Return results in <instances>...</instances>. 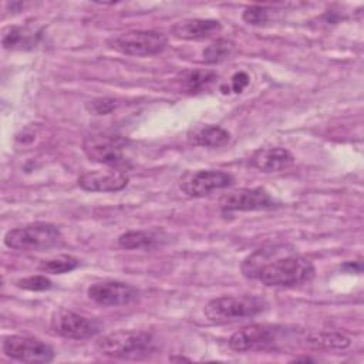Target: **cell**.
<instances>
[{
	"instance_id": "obj_1",
	"label": "cell",
	"mask_w": 364,
	"mask_h": 364,
	"mask_svg": "<svg viewBox=\"0 0 364 364\" xmlns=\"http://www.w3.org/2000/svg\"><path fill=\"white\" fill-rule=\"evenodd\" d=\"M245 277L259 280L269 287H294L310 282L314 264L284 245H272L256 249L240 266Z\"/></svg>"
},
{
	"instance_id": "obj_2",
	"label": "cell",
	"mask_w": 364,
	"mask_h": 364,
	"mask_svg": "<svg viewBox=\"0 0 364 364\" xmlns=\"http://www.w3.org/2000/svg\"><path fill=\"white\" fill-rule=\"evenodd\" d=\"M97 348L108 357L139 360L154 353L155 341L146 331L117 330L102 336L97 341Z\"/></svg>"
},
{
	"instance_id": "obj_3",
	"label": "cell",
	"mask_w": 364,
	"mask_h": 364,
	"mask_svg": "<svg viewBox=\"0 0 364 364\" xmlns=\"http://www.w3.org/2000/svg\"><path fill=\"white\" fill-rule=\"evenodd\" d=\"M266 307L267 303L257 296H222L208 301L203 313L209 321L225 324L255 317Z\"/></svg>"
},
{
	"instance_id": "obj_4",
	"label": "cell",
	"mask_w": 364,
	"mask_h": 364,
	"mask_svg": "<svg viewBox=\"0 0 364 364\" xmlns=\"http://www.w3.org/2000/svg\"><path fill=\"white\" fill-rule=\"evenodd\" d=\"M61 240L60 229L53 223L36 222L9 230L4 245L21 252H41L55 246Z\"/></svg>"
},
{
	"instance_id": "obj_5",
	"label": "cell",
	"mask_w": 364,
	"mask_h": 364,
	"mask_svg": "<svg viewBox=\"0 0 364 364\" xmlns=\"http://www.w3.org/2000/svg\"><path fill=\"white\" fill-rule=\"evenodd\" d=\"M111 47L122 54L135 57H148L162 53L166 48L168 38L156 30H131L121 33L111 40Z\"/></svg>"
},
{
	"instance_id": "obj_6",
	"label": "cell",
	"mask_w": 364,
	"mask_h": 364,
	"mask_svg": "<svg viewBox=\"0 0 364 364\" xmlns=\"http://www.w3.org/2000/svg\"><path fill=\"white\" fill-rule=\"evenodd\" d=\"M127 141L112 134H91L82 141V151L92 162L121 169L125 165L124 148Z\"/></svg>"
},
{
	"instance_id": "obj_7",
	"label": "cell",
	"mask_w": 364,
	"mask_h": 364,
	"mask_svg": "<svg viewBox=\"0 0 364 364\" xmlns=\"http://www.w3.org/2000/svg\"><path fill=\"white\" fill-rule=\"evenodd\" d=\"M235 183L232 173L215 169L188 171L179 178V189L191 198H202Z\"/></svg>"
},
{
	"instance_id": "obj_8",
	"label": "cell",
	"mask_w": 364,
	"mask_h": 364,
	"mask_svg": "<svg viewBox=\"0 0 364 364\" xmlns=\"http://www.w3.org/2000/svg\"><path fill=\"white\" fill-rule=\"evenodd\" d=\"M50 327L57 336L70 340L91 338L101 331V324L97 320L67 309H58L51 314Z\"/></svg>"
},
{
	"instance_id": "obj_9",
	"label": "cell",
	"mask_w": 364,
	"mask_h": 364,
	"mask_svg": "<svg viewBox=\"0 0 364 364\" xmlns=\"http://www.w3.org/2000/svg\"><path fill=\"white\" fill-rule=\"evenodd\" d=\"M3 353L23 363H50L54 350L47 343L27 336H9L3 341Z\"/></svg>"
},
{
	"instance_id": "obj_10",
	"label": "cell",
	"mask_w": 364,
	"mask_h": 364,
	"mask_svg": "<svg viewBox=\"0 0 364 364\" xmlns=\"http://www.w3.org/2000/svg\"><path fill=\"white\" fill-rule=\"evenodd\" d=\"M87 296L98 306L118 307L134 303L139 296V290L124 282L102 280L91 284L87 290Z\"/></svg>"
},
{
	"instance_id": "obj_11",
	"label": "cell",
	"mask_w": 364,
	"mask_h": 364,
	"mask_svg": "<svg viewBox=\"0 0 364 364\" xmlns=\"http://www.w3.org/2000/svg\"><path fill=\"white\" fill-rule=\"evenodd\" d=\"M276 205V200L263 188L235 189L222 195V198L219 199V206L223 212L264 210L272 209Z\"/></svg>"
},
{
	"instance_id": "obj_12",
	"label": "cell",
	"mask_w": 364,
	"mask_h": 364,
	"mask_svg": "<svg viewBox=\"0 0 364 364\" xmlns=\"http://www.w3.org/2000/svg\"><path fill=\"white\" fill-rule=\"evenodd\" d=\"M279 331V327L266 324H250L239 328L230 336L229 347L237 353L266 348L277 340Z\"/></svg>"
},
{
	"instance_id": "obj_13",
	"label": "cell",
	"mask_w": 364,
	"mask_h": 364,
	"mask_svg": "<svg viewBox=\"0 0 364 364\" xmlns=\"http://www.w3.org/2000/svg\"><path fill=\"white\" fill-rule=\"evenodd\" d=\"M129 182L122 169L109 168L108 171H88L78 176V186L88 192H118Z\"/></svg>"
},
{
	"instance_id": "obj_14",
	"label": "cell",
	"mask_w": 364,
	"mask_h": 364,
	"mask_svg": "<svg viewBox=\"0 0 364 364\" xmlns=\"http://www.w3.org/2000/svg\"><path fill=\"white\" fill-rule=\"evenodd\" d=\"M222 31V24L213 18H186L175 23L171 28L173 37L181 40H203Z\"/></svg>"
},
{
	"instance_id": "obj_15",
	"label": "cell",
	"mask_w": 364,
	"mask_h": 364,
	"mask_svg": "<svg viewBox=\"0 0 364 364\" xmlns=\"http://www.w3.org/2000/svg\"><path fill=\"white\" fill-rule=\"evenodd\" d=\"M250 161L252 165L262 172L284 171L294 164L293 155L287 149L279 146L260 148L253 152Z\"/></svg>"
},
{
	"instance_id": "obj_16",
	"label": "cell",
	"mask_w": 364,
	"mask_h": 364,
	"mask_svg": "<svg viewBox=\"0 0 364 364\" xmlns=\"http://www.w3.org/2000/svg\"><path fill=\"white\" fill-rule=\"evenodd\" d=\"M230 134L215 124H203L196 125L188 132V142L193 146H205V148H220L229 144Z\"/></svg>"
},
{
	"instance_id": "obj_17",
	"label": "cell",
	"mask_w": 364,
	"mask_h": 364,
	"mask_svg": "<svg viewBox=\"0 0 364 364\" xmlns=\"http://www.w3.org/2000/svg\"><path fill=\"white\" fill-rule=\"evenodd\" d=\"M218 74L210 70H185L175 77V84L179 91L188 94H196L210 87Z\"/></svg>"
},
{
	"instance_id": "obj_18",
	"label": "cell",
	"mask_w": 364,
	"mask_h": 364,
	"mask_svg": "<svg viewBox=\"0 0 364 364\" xmlns=\"http://www.w3.org/2000/svg\"><path fill=\"white\" fill-rule=\"evenodd\" d=\"M306 346L314 350H343L351 344L350 337L338 331L309 333L304 338Z\"/></svg>"
},
{
	"instance_id": "obj_19",
	"label": "cell",
	"mask_w": 364,
	"mask_h": 364,
	"mask_svg": "<svg viewBox=\"0 0 364 364\" xmlns=\"http://www.w3.org/2000/svg\"><path fill=\"white\" fill-rule=\"evenodd\" d=\"M161 235L154 230H128L118 237V245L127 250L152 249L161 245Z\"/></svg>"
},
{
	"instance_id": "obj_20",
	"label": "cell",
	"mask_w": 364,
	"mask_h": 364,
	"mask_svg": "<svg viewBox=\"0 0 364 364\" xmlns=\"http://www.w3.org/2000/svg\"><path fill=\"white\" fill-rule=\"evenodd\" d=\"M37 43V34L27 27L11 26L3 31L1 44L6 50H30Z\"/></svg>"
},
{
	"instance_id": "obj_21",
	"label": "cell",
	"mask_w": 364,
	"mask_h": 364,
	"mask_svg": "<svg viewBox=\"0 0 364 364\" xmlns=\"http://www.w3.org/2000/svg\"><path fill=\"white\" fill-rule=\"evenodd\" d=\"M235 51V44L228 38H218L206 46L202 51L206 64H218L229 58Z\"/></svg>"
},
{
	"instance_id": "obj_22",
	"label": "cell",
	"mask_w": 364,
	"mask_h": 364,
	"mask_svg": "<svg viewBox=\"0 0 364 364\" xmlns=\"http://www.w3.org/2000/svg\"><path fill=\"white\" fill-rule=\"evenodd\" d=\"M78 264H80L78 259L68 256V255H61L57 257L43 260L38 264V270H41L43 273H50V274H61V273L74 270L75 267H78Z\"/></svg>"
},
{
	"instance_id": "obj_23",
	"label": "cell",
	"mask_w": 364,
	"mask_h": 364,
	"mask_svg": "<svg viewBox=\"0 0 364 364\" xmlns=\"http://www.w3.org/2000/svg\"><path fill=\"white\" fill-rule=\"evenodd\" d=\"M17 287L24 289V290H30V291H44L53 287V282L43 276V274H36V276H28L24 279L17 280Z\"/></svg>"
},
{
	"instance_id": "obj_24",
	"label": "cell",
	"mask_w": 364,
	"mask_h": 364,
	"mask_svg": "<svg viewBox=\"0 0 364 364\" xmlns=\"http://www.w3.org/2000/svg\"><path fill=\"white\" fill-rule=\"evenodd\" d=\"M269 17H270L269 10L263 6H250L242 14L243 21H246L247 24H252V26L266 24L269 21Z\"/></svg>"
},
{
	"instance_id": "obj_25",
	"label": "cell",
	"mask_w": 364,
	"mask_h": 364,
	"mask_svg": "<svg viewBox=\"0 0 364 364\" xmlns=\"http://www.w3.org/2000/svg\"><path fill=\"white\" fill-rule=\"evenodd\" d=\"M87 109L94 114V115H105V114H109L111 111H114L115 108V101L112 98H95L92 101H88L85 104Z\"/></svg>"
},
{
	"instance_id": "obj_26",
	"label": "cell",
	"mask_w": 364,
	"mask_h": 364,
	"mask_svg": "<svg viewBox=\"0 0 364 364\" xmlns=\"http://www.w3.org/2000/svg\"><path fill=\"white\" fill-rule=\"evenodd\" d=\"M247 84H249V75L246 74V73H243V71H239V73H236L233 77H232V80H230V85H232V90L235 91V92H242L246 87H247Z\"/></svg>"
},
{
	"instance_id": "obj_27",
	"label": "cell",
	"mask_w": 364,
	"mask_h": 364,
	"mask_svg": "<svg viewBox=\"0 0 364 364\" xmlns=\"http://www.w3.org/2000/svg\"><path fill=\"white\" fill-rule=\"evenodd\" d=\"M169 360H172V361H175V360H178V361H189L188 358H183V357H171Z\"/></svg>"
}]
</instances>
